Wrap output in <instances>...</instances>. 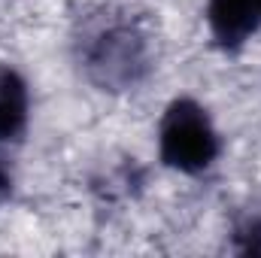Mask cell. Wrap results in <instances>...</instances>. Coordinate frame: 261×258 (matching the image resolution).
Segmentation results:
<instances>
[{"mask_svg": "<svg viewBox=\"0 0 261 258\" xmlns=\"http://www.w3.org/2000/svg\"><path fill=\"white\" fill-rule=\"evenodd\" d=\"M73 46L82 76L107 94L137 91L155 70L149 34L125 12H103L88 18Z\"/></svg>", "mask_w": 261, "mask_h": 258, "instance_id": "1", "label": "cell"}, {"mask_svg": "<svg viewBox=\"0 0 261 258\" xmlns=\"http://www.w3.org/2000/svg\"><path fill=\"white\" fill-rule=\"evenodd\" d=\"M231 249L237 255H261V216L246 213L231 228Z\"/></svg>", "mask_w": 261, "mask_h": 258, "instance_id": "5", "label": "cell"}, {"mask_svg": "<svg viewBox=\"0 0 261 258\" xmlns=\"http://www.w3.org/2000/svg\"><path fill=\"white\" fill-rule=\"evenodd\" d=\"M222 152V137L210 113L195 97H173L158 122V158L164 167L200 176L206 173Z\"/></svg>", "mask_w": 261, "mask_h": 258, "instance_id": "2", "label": "cell"}, {"mask_svg": "<svg viewBox=\"0 0 261 258\" xmlns=\"http://www.w3.org/2000/svg\"><path fill=\"white\" fill-rule=\"evenodd\" d=\"M206 28L222 52H240L261 28V0H206Z\"/></svg>", "mask_w": 261, "mask_h": 258, "instance_id": "3", "label": "cell"}, {"mask_svg": "<svg viewBox=\"0 0 261 258\" xmlns=\"http://www.w3.org/2000/svg\"><path fill=\"white\" fill-rule=\"evenodd\" d=\"M31 122L28 79L9 64H0V146L21 143Z\"/></svg>", "mask_w": 261, "mask_h": 258, "instance_id": "4", "label": "cell"}, {"mask_svg": "<svg viewBox=\"0 0 261 258\" xmlns=\"http://www.w3.org/2000/svg\"><path fill=\"white\" fill-rule=\"evenodd\" d=\"M15 192V173H12V164L6 161V155L0 152V207L12 197Z\"/></svg>", "mask_w": 261, "mask_h": 258, "instance_id": "6", "label": "cell"}]
</instances>
